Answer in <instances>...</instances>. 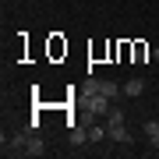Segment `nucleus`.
<instances>
[{"label": "nucleus", "mask_w": 159, "mask_h": 159, "mask_svg": "<svg viewBox=\"0 0 159 159\" xmlns=\"http://www.w3.org/2000/svg\"><path fill=\"white\" fill-rule=\"evenodd\" d=\"M106 134L113 138V142L131 145V134H127V124H124V113H120V110H110L106 113Z\"/></svg>", "instance_id": "1"}, {"label": "nucleus", "mask_w": 159, "mask_h": 159, "mask_svg": "<svg viewBox=\"0 0 159 159\" xmlns=\"http://www.w3.org/2000/svg\"><path fill=\"white\" fill-rule=\"evenodd\" d=\"M110 102H113L110 96H102V92H92V96H85V110H89L92 117H106L110 110H113Z\"/></svg>", "instance_id": "2"}, {"label": "nucleus", "mask_w": 159, "mask_h": 159, "mask_svg": "<svg viewBox=\"0 0 159 159\" xmlns=\"http://www.w3.org/2000/svg\"><path fill=\"white\" fill-rule=\"evenodd\" d=\"M46 148L39 142V134H32V138H25V148H21V156H43Z\"/></svg>", "instance_id": "4"}, {"label": "nucleus", "mask_w": 159, "mask_h": 159, "mask_svg": "<svg viewBox=\"0 0 159 159\" xmlns=\"http://www.w3.org/2000/svg\"><path fill=\"white\" fill-rule=\"evenodd\" d=\"M85 142H89V127L74 124V127H71V145H85Z\"/></svg>", "instance_id": "6"}, {"label": "nucleus", "mask_w": 159, "mask_h": 159, "mask_svg": "<svg viewBox=\"0 0 159 159\" xmlns=\"http://www.w3.org/2000/svg\"><path fill=\"white\" fill-rule=\"evenodd\" d=\"M152 60H156V64H159V50H152Z\"/></svg>", "instance_id": "8"}, {"label": "nucleus", "mask_w": 159, "mask_h": 159, "mask_svg": "<svg viewBox=\"0 0 159 159\" xmlns=\"http://www.w3.org/2000/svg\"><path fill=\"white\" fill-rule=\"evenodd\" d=\"M102 138H110L106 124H89V142H102Z\"/></svg>", "instance_id": "7"}, {"label": "nucleus", "mask_w": 159, "mask_h": 159, "mask_svg": "<svg viewBox=\"0 0 159 159\" xmlns=\"http://www.w3.org/2000/svg\"><path fill=\"white\" fill-rule=\"evenodd\" d=\"M145 138H148V145L159 152V120H145Z\"/></svg>", "instance_id": "5"}, {"label": "nucleus", "mask_w": 159, "mask_h": 159, "mask_svg": "<svg viewBox=\"0 0 159 159\" xmlns=\"http://www.w3.org/2000/svg\"><path fill=\"white\" fill-rule=\"evenodd\" d=\"M120 89H124V96H127V99H138V96L145 92V78H131V81H124Z\"/></svg>", "instance_id": "3"}]
</instances>
